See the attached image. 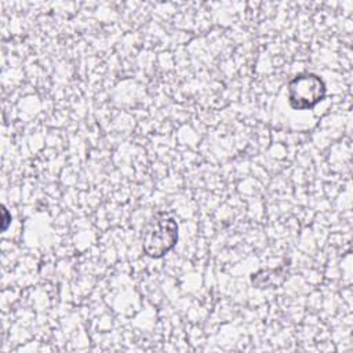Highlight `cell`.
<instances>
[{"instance_id": "cell-1", "label": "cell", "mask_w": 353, "mask_h": 353, "mask_svg": "<svg viewBox=\"0 0 353 353\" xmlns=\"http://www.w3.org/2000/svg\"><path fill=\"white\" fill-rule=\"evenodd\" d=\"M178 243V223L172 215L157 212L146 223L142 233V250L149 258L167 255Z\"/></svg>"}, {"instance_id": "cell-2", "label": "cell", "mask_w": 353, "mask_h": 353, "mask_svg": "<svg viewBox=\"0 0 353 353\" xmlns=\"http://www.w3.org/2000/svg\"><path fill=\"white\" fill-rule=\"evenodd\" d=\"M327 87L324 80L314 73H299L287 84L288 105L295 110L313 109L324 101Z\"/></svg>"}]
</instances>
